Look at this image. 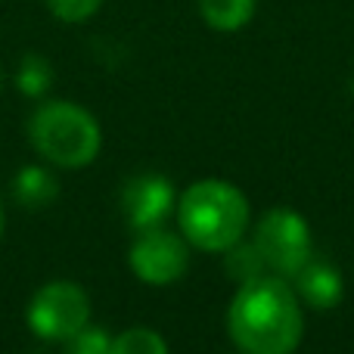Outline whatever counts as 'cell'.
Masks as SVG:
<instances>
[{"label": "cell", "mask_w": 354, "mask_h": 354, "mask_svg": "<svg viewBox=\"0 0 354 354\" xmlns=\"http://www.w3.org/2000/svg\"><path fill=\"white\" fill-rule=\"evenodd\" d=\"M0 233H3V208H0Z\"/></svg>", "instance_id": "cell-16"}, {"label": "cell", "mask_w": 354, "mask_h": 354, "mask_svg": "<svg viewBox=\"0 0 354 354\" xmlns=\"http://www.w3.org/2000/svg\"><path fill=\"white\" fill-rule=\"evenodd\" d=\"M100 3L103 0H47L50 12L62 22H84L100 10Z\"/></svg>", "instance_id": "cell-15"}, {"label": "cell", "mask_w": 354, "mask_h": 354, "mask_svg": "<svg viewBox=\"0 0 354 354\" xmlns=\"http://www.w3.org/2000/svg\"><path fill=\"white\" fill-rule=\"evenodd\" d=\"M177 221L187 243L202 252H227L245 236L249 202L227 180H196L177 199Z\"/></svg>", "instance_id": "cell-2"}, {"label": "cell", "mask_w": 354, "mask_h": 354, "mask_svg": "<svg viewBox=\"0 0 354 354\" xmlns=\"http://www.w3.org/2000/svg\"><path fill=\"white\" fill-rule=\"evenodd\" d=\"M31 147L59 168H84L100 153V124L84 106L53 100L31 115Z\"/></svg>", "instance_id": "cell-3"}, {"label": "cell", "mask_w": 354, "mask_h": 354, "mask_svg": "<svg viewBox=\"0 0 354 354\" xmlns=\"http://www.w3.org/2000/svg\"><path fill=\"white\" fill-rule=\"evenodd\" d=\"M112 339L100 326H84L72 339H66V354H109Z\"/></svg>", "instance_id": "cell-14"}, {"label": "cell", "mask_w": 354, "mask_h": 354, "mask_svg": "<svg viewBox=\"0 0 354 354\" xmlns=\"http://www.w3.org/2000/svg\"><path fill=\"white\" fill-rule=\"evenodd\" d=\"M258 0H199V12L214 31H239L255 16Z\"/></svg>", "instance_id": "cell-10"}, {"label": "cell", "mask_w": 354, "mask_h": 354, "mask_svg": "<svg viewBox=\"0 0 354 354\" xmlns=\"http://www.w3.org/2000/svg\"><path fill=\"white\" fill-rule=\"evenodd\" d=\"M227 330L245 354H292L305 330L299 295L280 277L243 283L227 311Z\"/></svg>", "instance_id": "cell-1"}, {"label": "cell", "mask_w": 354, "mask_h": 354, "mask_svg": "<svg viewBox=\"0 0 354 354\" xmlns=\"http://www.w3.org/2000/svg\"><path fill=\"white\" fill-rule=\"evenodd\" d=\"M124 218L134 230L159 227L174 208V187L162 174H137L122 189Z\"/></svg>", "instance_id": "cell-7"}, {"label": "cell", "mask_w": 354, "mask_h": 354, "mask_svg": "<svg viewBox=\"0 0 354 354\" xmlns=\"http://www.w3.org/2000/svg\"><path fill=\"white\" fill-rule=\"evenodd\" d=\"M224 268H227V274H230L233 280H236L239 286H243V283L264 277L268 264H264L261 252L255 249V243L249 245V243H243V239H239L236 245H230V249H227V261H224Z\"/></svg>", "instance_id": "cell-11"}, {"label": "cell", "mask_w": 354, "mask_h": 354, "mask_svg": "<svg viewBox=\"0 0 354 354\" xmlns=\"http://www.w3.org/2000/svg\"><path fill=\"white\" fill-rule=\"evenodd\" d=\"M56 193H59L56 177L50 171H44V168H37V165L22 168V171L16 174V180H12V196H16V202L25 208L50 205V202L56 199Z\"/></svg>", "instance_id": "cell-9"}, {"label": "cell", "mask_w": 354, "mask_h": 354, "mask_svg": "<svg viewBox=\"0 0 354 354\" xmlns=\"http://www.w3.org/2000/svg\"><path fill=\"white\" fill-rule=\"evenodd\" d=\"M109 354H168V345L156 330L134 326V330H124L122 336L112 339Z\"/></svg>", "instance_id": "cell-13"}, {"label": "cell", "mask_w": 354, "mask_h": 354, "mask_svg": "<svg viewBox=\"0 0 354 354\" xmlns=\"http://www.w3.org/2000/svg\"><path fill=\"white\" fill-rule=\"evenodd\" d=\"M128 264L149 286H168V283L183 277V270L189 264V252L187 243L177 233H168L162 227H149V230L137 233V239L131 243Z\"/></svg>", "instance_id": "cell-6"}, {"label": "cell", "mask_w": 354, "mask_h": 354, "mask_svg": "<svg viewBox=\"0 0 354 354\" xmlns=\"http://www.w3.org/2000/svg\"><path fill=\"white\" fill-rule=\"evenodd\" d=\"M91 320V301L78 283L53 280L35 292L28 305V326L41 339H72Z\"/></svg>", "instance_id": "cell-5"}, {"label": "cell", "mask_w": 354, "mask_h": 354, "mask_svg": "<svg viewBox=\"0 0 354 354\" xmlns=\"http://www.w3.org/2000/svg\"><path fill=\"white\" fill-rule=\"evenodd\" d=\"M19 91L25 93V97H44L47 93V87L53 84V68H50V62L44 59L41 53H28L22 56V62H19Z\"/></svg>", "instance_id": "cell-12"}, {"label": "cell", "mask_w": 354, "mask_h": 354, "mask_svg": "<svg viewBox=\"0 0 354 354\" xmlns=\"http://www.w3.org/2000/svg\"><path fill=\"white\" fill-rule=\"evenodd\" d=\"M292 289L305 305L317 308V311H330L342 301V277L326 258L311 255L299 270L292 274Z\"/></svg>", "instance_id": "cell-8"}, {"label": "cell", "mask_w": 354, "mask_h": 354, "mask_svg": "<svg viewBox=\"0 0 354 354\" xmlns=\"http://www.w3.org/2000/svg\"><path fill=\"white\" fill-rule=\"evenodd\" d=\"M255 249L261 252L268 270H274L283 280H292V274L314 255L311 230L305 218L292 208H270L255 227Z\"/></svg>", "instance_id": "cell-4"}]
</instances>
